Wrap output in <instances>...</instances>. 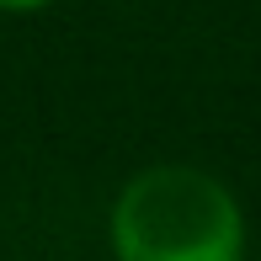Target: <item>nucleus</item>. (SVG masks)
I'll return each instance as SVG.
<instances>
[{"instance_id": "nucleus-2", "label": "nucleus", "mask_w": 261, "mask_h": 261, "mask_svg": "<svg viewBox=\"0 0 261 261\" xmlns=\"http://www.w3.org/2000/svg\"><path fill=\"white\" fill-rule=\"evenodd\" d=\"M59 0H0V11H11V16H32V11H48Z\"/></svg>"}, {"instance_id": "nucleus-1", "label": "nucleus", "mask_w": 261, "mask_h": 261, "mask_svg": "<svg viewBox=\"0 0 261 261\" xmlns=\"http://www.w3.org/2000/svg\"><path fill=\"white\" fill-rule=\"evenodd\" d=\"M117 261H245V208L203 165H149L107 213Z\"/></svg>"}]
</instances>
